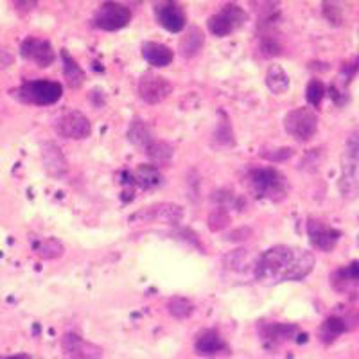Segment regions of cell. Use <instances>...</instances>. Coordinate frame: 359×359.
<instances>
[{
    "mask_svg": "<svg viewBox=\"0 0 359 359\" xmlns=\"http://www.w3.org/2000/svg\"><path fill=\"white\" fill-rule=\"evenodd\" d=\"M316 257L313 252L287 245H277L259 255L253 273L259 282H298L314 269Z\"/></svg>",
    "mask_w": 359,
    "mask_h": 359,
    "instance_id": "cell-1",
    "label": "cell"
},
{
    "mask_svg": "<svg viewBox=\"0 0 359 359\" xmlns=\"http://www.w3.org/2000/svg\"><path fill=\"white\" fill-rule=\"evenodd\" d=\"M248 184L257 198L282 201L287 196V180L275 168H253L248 171Z\"/></svg>",
    "mask_w": 359,
    "mask_h": 359,
    "instance_id": "cell-2",
    "label": "cell"
},
{
    "mask_svg": "<svg viewBox=\"0 0 359 359\" xmlns=\"http://www.w3.org/2000/svg\"><path fill=\"white\" fill-rule=\"evenodd\" d=\"M13 95L24 104L49 107L62 99L63 86L62 83L53 79H34V81L22 83L18 88L13 90Z\"/></svg>",
    "mask_w": 359,
    "mask_h": 359,
    "instance_id": "cell-3",
    "label": "cell"
},
{
    "mask_svg": "<svg viewBox=\"0 0 359 359\" xmlns=\"http://www.w3.org/2000/svg\"><path fill=\"white\" fill-rule=\"evenodd\" d=\"M339 191L343 198L354 200L359 194V137L352 135L347 140V147L341 156V176Z\"/></svg>",
    "mask_w": 359,
    "mask_h": 359,
    "instance_id": "cell-4",
    "label": "cell"
},
{
    "mask_svg": "<svg viewBox=\"0 0 359 359\" xmlns=\"http://www.w3.org/2000/svg\"><path fill=\"white\" fill-rule=\"evenodd\" d=\"M184 219V207L176 203H155L144 207L130 216L131 224L146 223H163V224H180Z\"/></svg>",
    "mask_w": 359,
    "mask_h": 359,
    "instance_id": "cell-5",
    "label": "cell"
},
{
    "mask_svg": "<svg viewBox=\"0 0 359 359\" xmlns=\"http://www.w3.org/2000/svg\"><path fill=\"white\" fill-rule=\"evenodd\" d=\"M284 128L298 142H309L318 131V117L311 108H294L284 117Z\"/></svg>",
    "mask_w": 359,
    "mask_h": 359,
    "instance_id": "cell-6",
    "label": "cell"
},
{
    "mask_svg": "<svg viewBox=\"0 0 359 359\" xmlns=\"http://www.w3.org/2000/svg\"><path fill=\"white\" fill-rule=\"evenodd\" d=\"M131 22V9L118 2H104L94 15V24L102 31H118Z\"/></svg>",
    "mask_w": 359,
    "mask_h": 359,
    "instance_id": "cell-7",
    "label": "cell"
},
{
    "mask_svg": "<svg viewBox=\"0 0 359 359\" xmlns=\"http://www.w3.org/2000/svg\"><path fill=\"white\" fill-rule=\"evenodd\" d=\"M246 20V13L243 11L239 6L229 4L224 6L219 13L212 15L208 18V31L214 34V36H229L230 33H233L237 27H241L243 22Z\"/></svg>",
    "mask_w": 359,
    "mask_h": 359,
    "instance_id": "cell-8",
    "label": "cell"
},
{
    "mask_svg": "<svg viewBox=\"0 0 359 359\" xmlns=\"http://www.w3.org/2000/svg\"><path fill=\"white\" fill-rule=\"evenodd\" d=\"M172 92V85L168 78L155 72L144 74L139 81V95L147 104H158L165 101Z\"/></svg>",
    "mask_w": 359,
    "mask_h": 359,
    "instance_id": "cell-9",
    "label": "cell"
},
{
    "mask_svg": "<svg viewBox=\"0 0 359 359\" xmlns=\"http://www.w3.org/2000/svg\"><path fill=\"white\" fill-rule=\"evenodd\" d=\"M56 133L63 139L70 140H83L92 133V124L88 118L78 110L67 111L56 121Z\"/></svg>",
    "mask_w": 359,
    "mask_h": 359,
    "instance_id": "cell-10",
    "label": "cell"
},
{
    "mask_svg": "<svg viewBox=\"0 0 359 359\" xmlns=\"http://www.w3.org/2000/svg\"><path fill=\"white\" fill-rule=\"evenodd\" d=\"M20 54L24 60L33 62L34 65L41 67V69L50 67L54 63V60H56V53H54L50 41L36 36H27L22 41Z\"/></svg>",
    "mask_w": 359,
    "mask_h": 359,
    "instance_id": "cell-11",
    "label": "cell"
},
{
    "mask_svg": "<svg viewBox=\"0 0 359 359\" xmlns=\"http://www.w3.org/2000/svg\"><path fill=\"white\" fill-rule=\"evenodd\" d=\"M307 236H309V241L314 248L322 250V252H331L338 245L341 232L331 224H327L325 221L311 217L307 221Z\"/></svg>",
    "mask_w": 359,
    "mask_h": 359,
    "instance_id": "cell-12",
    "label": "cell"
},
{
    "mask_svg": "<svg viewBox=\"0 0 359 359\" xmlns=\"http://www.w3.org/2000/svg\"><path fill=\"white\" fill-rule=\"evenodd\" d=\"M62 351L65 359H102V348L86 341L79 334L67 332L62 339Z\"/></svg>",
    "mask_w": 359,
    "mask_h": 359,
    "instance_id": "cell-13",
    "label": "cell"
},
{
    "mask_svg": "<svg viewBox=\"0 0 359 359\" xmlns=\"http://www.w3.org/2000/svg\"><path fill=\"white\" fill-rule=\"evenodd\" d=\"M156 22L169 33H180L187 24V15H185L184 6L178 2H160L155 6Z\"/></svg>",
    "mask_w": 359,
    "mask_h": 359,
    "instance_id": "cell-14",
    "label": "cell"
},
{
    "mask_svg": "<svg viewBox=\"0 0 359 359\" xmlns=\"http://www.w3.org/2000/svg\"><path fill=\"white\" fill-rule=\"evenodd\" d=\"M329 280H331V287L336 293H354L359 287V261L336 268Z\"/></svg>",
    "mask_w": 359,
    "mask_h": 359,
    "instance_id": "cell-15",
    "label": "cell"
},
{
    "mask_svg": "<svg viewBox=\"0 0 359 359\" xmlns=\"http://www.w3.org/2000/svg\"><path fill=\"white\" fill-rule=\"evenodd\" d=\"M259 332L268 345H277L278 347L284 341H290L294 338L298 327L291 325V323H261Z\"/></svg>",
    "mask_w": 359,
    "mask_h": 359,
    "instance_id": "cell-16",
    "label": "cell"
},
{
    "mask_svg": "<svg viewBox=\"0 0 359 359\" xmlns=\"http://www.w3.org/2000/svg\"><path fill=\"white\" fill-rule=\"evenodd\" d=\"M162 172H160L158 165H147V163H142L135 171L130 172L128 176V184L131 187H139V189H155L162 184Z\"/></svg>",
    "mask_w": 359,
    "mask_h": 359,
    "instance_id": "cell-17",
    "label": "cell"
},
{
    "mask_svg": "<svg viewBox=\"0 0 359 359\" xmlns=\"http://www.w3.org/2000/svg\"><path fill=\"white\" fill-rule=\"evenodd\" d=\"M41 156H43L45 171L49 172L50 176H54V178H60V176H63L69 171V163H67L62 149L54 142L43 144V147H41Z\"/></svg>",
    "mask_w": 359,
    "mask_h": 359,
    "instance_id": "cell-18",
    "label": "cell"
},
{
    "mask_svg": "<svg viewBox=\"0 0 359 359\" xmlns=\"http://www.w3.org/2000/svg\"><path fill=\"white\" fill-rule=\"evenodd\" d=\"M142 56L153 67H168L175 60V53L169 49L168 45L158 43V41H146V43H142Z\"/></svg>",
    "mask_w": 359,
    "mask_h": 359,
    "instance_id": "cell-19",
    "label": "cell"
},
{
    "mask_svg": "<svg viewBox=\"0 0 359 359\" xmlns=\"http://www.w3.org/2000/svg\"><path fill=\"white\" fill-rule=\"evenodd\" d=\"M194 348H196L200 355H216L219 352L226 351L229 347H226L223 336L216 329H207V331H203L198 336Z\"/></svg>",
    "mask_w": 359,
    "mask_h": 359,
    "instance_id": "cell-20",
    "label": "cell"
},
{
    "mask_svg": "<svg viewBox=\"0 0 359 359\" xmlns=\"http://www.w3.org/2000/svg\"><path fill=\"white\" fill-rule=\"evenodd\" d=\"M128 139H130V142H133L135 146L147 149V147L153 144V140H155V135H153L151 128H149V124H147L146 121L135 117L130 124V130H128Z\"/></svg>",
    "mask_w": 359,
    "mask_h": 359,
    "instance_id": "cell-21",
    "label": "cell"
},
{
    "mask_svg": "<svg viewBox=\"0 0 359 359\" xmlns=\"http://www.w3.org/2000/svg\"><path fill=\"white\" fill-rule=\"evenodd\" d=\"M347 329H348L347 320L341 318V316H336V314H332V316H329V318H327L325 322L320 325L318 338L322 339L325 345H331V343L334 341V339H338L343 332L347 331Z\"/></svg>",
    "mask_w": 359,
    "mask_h": 359,
    "instance_id": "cell-22",
    "label": "cell"
},
{
    "mask_svg": "<svg viewBox=\"0 0 359 359\" xmlns=\"http://www.w3.org/2000/svg\"><path fill=\"white\" fill-rule=\"evenodd\" d=\"M62 60H63V78H65L67 85L74 90L81 88V85L85 83V72H83L81 67H79L78 62L70 56L67 49H62Z\"/></svg>",
    "mask_w": 359,
    "mask_h": 359,
    "instance_id": "cell-23",
    "label": "cell"
},
{
    "mask_svg": "<svg viewBox=\"0 0 359 359\" xmlns=\"http://www.w3.org/2000/svg\"><path fill=\"white\" fill-rule=\"evenodd\" d=\"M266 85L275 95L286 94L290 90V78H287L286 70L280 65H269L268 72H266Z\"/></svg>",
    "mask_w": 359,
    "mask_h": 359,
    "instance_id": "cell-24",
    "label": "cell"
},
{
    "mask_svg": "<svg viewBox=\"0 0 359 359\" xmlns=\"http://www.w3.org/2000/svg\"><path fill=\"white\" fill-rule=\"evenodd\" d=\"M201 47H203V33L198 27H191V31L185 34L180 43V53L185 57H192L200 53Z\"/></svg>",
    "mask_w": 359,
    "mask_h": 359,
    "instance_id": "cell-25",
    "label": "cell"
},
{
    "mask_svg": "<svg viewBox=\"0 0 359 359\" xmlns=\"http://www.w3.org/2000/svg\"><path fill=\"white\" fill-rule=\"evenodd\" d=\"M34 252L40 255L41 259H57L62 257L65 248L57 239L49 237V239H41V241L34 243Z\"/></svg>",
    "mask_w": 359,
    "mask_h": 359,
    "instance_id": "cell-26",
    "label": "cell"
},
{
    "mask_svg": "<svg viewBox=\"0 0 359 359\" xmlns=\"http://www.w3.org/2000/svg\"><path fill=\"white\" fill-rule=\"evenodd\" d=\"M146 155L153 160L158 165H163V163H169L172 158V147L169 146L168 142H162V140H153V144L147 149H144Z\"/></svg>",
    "mask_w": 359,
    "mask_h": 359,
    "instance_id": "cell-27",
    "label": "cell"
},
{
    "mask_svg": "<svg viewBox=\"0 0 359 359\" xmlns=\"http://www.w3.org/2000/svg\"><path fill=\"white\" fill-rule=\"evenodd\" d=\"M168 309L171 313V316H175L176 320H185L189 318L194 311V306L191 304V300L184 297H172L168 302Z\"/></svg>",
    "mask_w": 359,
    "mask_h": 359,
    "instance_id": "cell-28",
    "label": "cell"
},
{
    "mask_svg": "<svg viewBox=\"0 0 359 359\" xmlns=\"http://www.w3.org/2000/svg\"><path fill=\"white\" fill-rule=\"evenodd\" d=\"M325 97V85L320 79H311L306 88V99L311 107H320Z\"/></svg>",
    "mask_w": 359,
    "mask_h": 359,
    "instance_id": "cell-29",
    "label": "cell"
},
{
    "mask_svg": "<svg viewBox=\"0 0 359 359\" xmlns=\"http://www.w3.org/2000/svg\"><path fill=\"white\" fill-rule=\"evenodd\" d=\"M261 53L264 56H277V54H280V43L275 38L264 36L261 40Z\"/></svg>",
    "mask_w": 359,
    "mask_h": 359,
    "instance_id": "cell-30",
    "label": "cell"
},
{
    "mask_svg": "<svg viewBox=\"0 0 359 359\" xmlns=\"http://www.w3.org/2000/svg\"><path fill=\"white\" fill-rule=\"evenodd\" d=\"M323 15L332 25H339L341 24V9L338 8L336 4H331V2H325L323 4Z\"/></svg>",
    "mask_w": 359,
    "mask_h": 359,
    "instance_id": "cell-31",
    "label": "cell"
},
{
    "mask_svg": "<svg viewBox=\"0 0 359 359\" xmlns=\"http://www.w3.org/2000/svg\"><path fill=\"white\" fill-rule=\"evenodd\" d=\"M358 70H359V56L355 57V60L352 63H348V65L343 67V74H345V78H347V83H351L352 76H354V74L358 72Z\"/></svg>",
    "mask_w": 359,
    "mask_h": 359,
    "instance_id": "cell-32",
    "label": "cell"
},
{
    "mask_svg": "<svg viewBox=\"0 0 359 359\" xmlns=\"http://www.w3.org/2000/svg\"><path fill=\"white\" fill-rule=\"evenodd\" d=\"M0 359H34V358L29 354H15V355H6V358H0Z\"/></svg>",
    "mask_w": 359,
    "mask_h": 359,
    "instance_id": "cell-33",
    "label": "cell"
},
{
    "mask_svg": "<svg viewBox=\"0 0 359 359\" xmlns=\"http://www.w3.org/2000/svg\"><path fill=\"white\" fill-rule=\"evenodd\" d=\"M358 245H359V237H358Z\"/></svg>",
    "mask_w": 359,
    "mask_h": 359,
    "instance_id": "cell-34",
    "label": "cell"
}]
</instances>
